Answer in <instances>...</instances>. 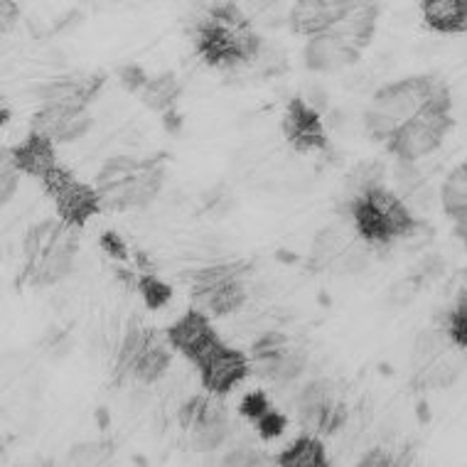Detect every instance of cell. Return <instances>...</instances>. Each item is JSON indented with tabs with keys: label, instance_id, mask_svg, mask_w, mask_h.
<instances>
[{
	"label": "cell",
	"instance_id": "5b68a950",
	"mask_svg": "<svg viewBox=\"0 0 467 467\" xmlns=\"http://www.w3.org/2000/svg\"><path fill=\"white\" fill-rule=\"evenodd\" d=\"M42 187L55 200L59 219L65 224L74 226V229H84L94 214L104 212L97 187L77 180L72 175V170L62 168V165L49 170L47 175L42 178Z\"/></svg>",
	"mask_w": 467,
	"mask_h": 467
},
{
	"label": "cell",
	"instance_id": "d4e9b609",
	"mask_svg": "<svg viewBox=\"0 0 467 467\" xmlns=\"http://www.w3.org/2000/svg\"><path fill=\"white\" fill-rule=\"evenodd\" d=\"M460 377V364L452 359H445V355L435 362L426 364L416 371V377L411 381V389L416 391H431V389H448L452 387Z\"/></svg>",
	"mask_w": 467,
	"mask_h": 467
},
{
	"label": "cell",
	"instance_id": "9c48e42d",
	"mask_svg": "<svg viewBox=\"0 0 467 467\" xmlns=\"http://www.w3.org/2000/svg\"><path fill=\"white\" fill-rule=\"evenodd\" d=\"M283 136L296 153H313V150H327L330 138L325 130L323 116L315 111L303 97L290 99L283 116Z\"/></svg>",
	"mask_w": 467,
	"mask_h": 467
},
{
	"label": "cell",
	"instance_id": "603a6c76",
	"mask_svg": "<svg viewBox=\"0 0 467 467\" xmlns=\"http://www.w3.org/2000/svg\"><path fill=\"white\" fill-rule=\"evenodd\" d=\"M150 337H153V330H140L138 325H130L123 337L119 359H116V384H123V379L133 377V369H136L138 359L143 355Z\"/></svg>",
	"mask_w": 467,
	"mask_h": 467
},
{
	"label": "cell",
	"instance_id": "60d3db41",
	"mask_svg": "<svg viewBox=\"0 0 467 467\" xmlns=\"http://www.w3.org/2000/svg\"><path fill=\"white\" fill-rule=\"evenodd\" d=\"M285 426H288V419H285L281 411H274V409L264 413V416L256 420V431L264 441H274V438L283 435Z\"/></svg>",
	"mask_w": 467,
	"mask_h": 467
},
{
	"label": "cell",
	"instance_id": "30bf717a",
	"mask_svg": "<svg viewBox=\"0 0 467 467\" xmlns=\"http://www.w3.org/2000/svg\"><path fill=\"white\" fill-rule=\"evenodd\" d=\"M355 8L352 0H300L290 10V30L310 40L335 30Z\"/></svg>",
	"mask_w": 467,
	"mask_h": 467
},
{
	"label": "cell",
	"instance_id": "f1b7e54d",
	"mask_svg": "<svg viewBox=\"0 0 467 467\" xmlns=\"http://www.w3.org/2000/svg\"><path fill=\"white\" fill-rule=\"evenodd\" d=\"M246 261H232V264H217V266L200 268L192 275H187V281L192 283V288H210L226 281H242L244 274H249Z\"/></svg>",
	"mask_w": 467,
	"mask_h": 467
},
{
	"label": "cell",
	"instance_id": "7dc6e473",
	"mask_svg": "<svg viewBox=\"0 0 467 467\" xmlns=\"http://www.w3.org/2000/svg\"><path fill=\"white\" fill-rule=\"evenodd\" d=\"M359 467H389L396 465V458L387 448H371V451L364 452V458L357 462Z\"/></svg>",
	"mask_w": 467,
	"mask_h": 467
},
{
	"label": "cell",
	"instance_id": "1f68e13d",
	"mask_svg": "<svg viewBox=\"0 0 467 467\" xmlns=\"http://www.w3.org/2000/svg\"><path fill=\"white\" fill-rule=\"evenodd\" d=\"M394 180H396V192L401 194L403 200H409L413 194L423 190L428 185L423 172L416 168V162H399L394 170Z\"/></svg>",
	"mask_w": 467,
	"mask_h": 467
},
{
	"label": "cell",
	"instance_id": "4fadbf2b",
	"mask_svg": "<svg viewBox=\"0 0 467 467\" xmlns=\"http://www.w3.org/2000/svg\"><path fill=\"white\" fill-rule=\"evenodd\" d=\"M10 162L16 165L23 175H30V178H45L49 170H55L59 162H57V143L52 138L42 136V133H35L30 130L25 140H20L17 145L8 148Z\"/></svg>",
	"mask_w": 467,
	"mask_h": 467
},
{
	"label": "cell",
	"instance_id": "5bb4252c",
	"mask_svg": "<svg viewBox=\"0 0 467 467\" xmlns=\"http://www.w3.org/2000/svg\"><path fill=\"white\" fill-rule=\"evenodd\" d=\"M423 23L428 30L441 35L467 33V0H423Z\"/></svg>",
	"mask_w": 467,
	"mask_h": 467
},
{
	"label": "cell",
	"instance_id": "ffe728a7",
	"mask_svg": "<svg viewBox=\"0 0 467 467\" xmlns=\"http://www.w3.org/2000/svg\"><path fill=\"white\" fill-rule=\"evenodd\" d=\"M275 465L281 467H327L330 460L325 455L323 443L315 435H300L296 443L285 448V451L274 460Z\"/></svg>",
	"mask_w": 467,
	"mask_h": 467
},
{
	"label": "cell",
	"instance_id": "d6a6232c",
	"mask_svg": "<svg viewBox=\"0 0 467 467\" xmlns=\"http://www.w3.org/2000/svg\"><path fill=\"white\" fill-rule=\"evenodd\" d=\"M254 65L258 67V72L264 74V77H281V74L288 72V55L278 45L264 42V47H261L258 57L254 59Z\"/></svg>",
	"mask_w": 467,
	"mask_h": 467
},
{
	"label": "cell",
	"instance_id": "d590c367",
	"mask_svg": "<svg viewBox=\"0 0 467 467\" xmlns=\"http://www.w3.org/2000/svg\"><path fill=\"white\" fill-rule=\"evenodd\" d=\"M332 401H337L335 399V384L330 379H315L300 391L298 406H327Z\"/></svg>",
	"mask_w": 467,
	"mask_h": 467
},
{
	"label": "cell",
	"instance_id": "9a60e30c",
	"mask_svg": "<svg viewBox=\"0 0 467 467\" xmlns=\"http://www.w3.org/2000/svg\"><path fill=\"white\" fill-rule=\"evenodd\" d=\"M192 298L200 303L207 313L224 317V315L236 313L246 303V288L242 281H226L210 288H192Z\"/></svg>",
	"mask_w": 467,
	"mask_h": 467
},
{
	"label": "cell",
	"instance_id": "277c9868",
	"mask_svg": "<svg viewBox=\"0 0 467 467\" xmlns=\"http://www.w3.org/2000/svg\"><path fill=\"white\" fill-rule=\"evenodd\" d=\"M192 42L202 62L217 69L251 65L264 47L261 35L251 27H229L217 23L210 10L192 20Z\"/></svg>",
	"mask_w": 467,
	"mask_h": 467
},
{
	"label": "cell",
	"instance_id": "484cf974",
	"mask_svg": "<svg viewBox=\"0 0 467 467\" xmlns=\"http://www.w3.org/2000/svg\"><path fill=\"white\" fill-rule=\"evenodd\" d=\"M452 339L451 335L445 332V327H431V330L419 332V337H416V345H413V359L420 367H426V364L435 362V359H441L443 355H448L452 349Z\"/></svg>",
	"mask_w": 467,
	"mask_h": 467
},
{
	"label": "cell",
	"instance_id": "ee69618b",
	"mask_svg": "<svg viewBox=\"0 0 467 467\" xmlns=\"http://www.w3.org/2000/svg\"><path fill=\"white\" fill-rule=\"evenodd\" d=\"M119 81L121 87L130 94H140L145 89V84L150 81V77L145 74V69L140 65H123L119 69Z\"/></svg>",
	"mask_w": 467,
	"mask_h": 467
},
{
	"label": "cell",
	"instance_id": "cb8c5ba5",
	"mask_svg": "<svg viewBox=\"0 0 467 467\" xmlns=\"http://www.w3.org/2000/svg\"><path fill=\"white\" fill-rule=\"evenodd\" d=\"M441 204L443 212L455 222L467 212V161L460 162L458 168L451 170L441 187Z\"/></svg>",
	"mask_w": 467,
	"mask_h": 467
},
{
	"label": "cell",
	"instance_id": "44dd1931",
	"mask_svg": "<svg viewBox=\"0 0 467 467\" xmlns=\"http://www.w3.org/2000/svg\"><path fill=\"white\" fill-rule=\"evenodd\" d=\"M168 345H165L153 330V337H150L148 347L143 349V355L138 359L136 369H133V377H136L138 381L153 384V381H158V379L170 369V364H172V352H170Z\"/></svg>",
	"mask_w": 467,
	"mask_h": 467
},
{
	"label": "cell",
	"instance_id": "8d00e7d4",
	"mask_svg": "<svg viewBox=\"0 0 467 467\" xmlns=\"http://www.w3.org/2000/svg\"><path fill=\"white\" fill-rule=\"evenodd\" d=\"M20 170L10 162L8 148H3V168H0V204H8L17 192V185H20Z\"/></svg>",
	"mask_w": 467,
	"mask_h": 467
},
{
	"label": "cell",
	"instance_id": "3957f363",
	"mask_svg": "<svg viewBox=\"0 0 467 467\" xmlns=\"http://www.w3.org/2000/svg\"><path fill=\"white\" fill-rule=\"evenodd\" d=\"M455 126L452 119V94L445 84L433 101L413 116L411 121L403 123L394 136L389 138L387 150L396 155L399 162H419L420 158L435 153L443 145L445 136Z\"/></svg>",
	"mask_w": 467,
	"mask_h": 467
},
{
	"label": "cell",
	"instance_id": "681fc988",
	"mask_svg": "<svg viewBox=\"0 0 467 467\" xmlns=\"http://www.w3.org/2000/svg\"><path fill=\"white\" fill-rule=\"evenodd\" d=\"M17 16H20V8H17L16 3H0V33L8 35L13 30V25L17 23Z\"/></svg>",
	"mask_w": 467,
	"mask_h": 467
},
{
	"label": "cell",
	"instance_id": "7bdbcfd3",
	"mask_svg": "<svg viewBox=\"0 0 467 467\" xmlns=\"http://www.w3.org/2000/svg\"><path fill=\"white\" fill-rule=\"evenodd\" d=\"M210 396H192L190 401L182 406L178 411V420H180V426L185 428V431H192L194 423L202 419V413H204V409L210 406Z\"/></svg>",
	"mask_w": 467,
	"mask_h": 467
},
{
	"label": "cell",
	"instance_id": "ba28073f",
	"mask_svg": "<svg viewBox=\"0 0 467 467\" xmlns=\"http://www.w3.org/2000/svg\"><path fill=\"white\" fill-rule=\"evenodd\" d=\"M77 251H79V229H74L65 222L55 224L45 249H42L40 261L30 275V283L45 288V285H57L65 281L67 275L72 274Z\"/></svg>",
	"mask_w": 467,
	"mask_h": 467
},
{
	"label": "cell",
	"instance_id": "83f0119b",
	"mask_svg": "<svg viewBox=\"0 0 467 467\" xmlns=\"http://www.w3.org/2000/svg\"><path fill=\"white\" fill-rule=\"evenodd\" d=\"M438 320L451 335L452 345L467 352V283L458 290V296L452 300V306L443 315H438Z\"/></svg>",
	"mask_w": 467,
	"mask_h": 467
},
{
	"label": "cell",
	"instance_id": "6da1fadb",
	"mask_svg": "<svg viewBox=\"0 0 467 467\" xmlns=\"http://www.w3.org/2000/svg\"><path fill=\"white\" fill-rule=\"evenodd\" d=\"M339 210L349 219L355 234L369 246H391L396 242H406L423 222L416 212L406 204L401 194L379 185L364 192L357 200L342 202Z\"/></svg>",
	"mask_w": 467,
	"mask_h": 467
},
{
	"label": "cell",
	"instance_id": "bcb514c9",
	"mask_svg": "<svg viewBox=\"0 0 467 467\" xmlns=\"http://www.w3.org/2000/svg\"><path fill=\"white\" fill-rule=\"evenodd\" d=\"M99 244H101V249H104L111 258H116V261H126V258H129V246H126V242L121 239V234L104 232L101 234V239H99Z\"/></svg>",
	"mask_w": 467,
	"mask_h": 467
},
{
	"label": "cell",
	"instance_id": "c3c4849f",
	"mask_svg": "<svg viewBox=\"0 0 467 467\" xmlns=\"http://www.w3.org/2000/svg\"><path fill=\"white\" fill-rule=\"evenodd\" d=\"M413 274H419L423 275V278H435V275H441L443 274V258L441 256H435V254H428L423 261H420L419 266H416V271Z\"/></svg>",
	"mask_w": 467,
	"mask_h": 467
},
{
	"label": "cell",
	"instance_id": "7a4b0ae2",
	"mask_svg": "<svg viewBox=\"0 0 467 467\" xmlns=\"http://www.w3.org/2000/svg\"><path fill=\"white\" fill-rule=\"evenodd\" d=\"M443 87L445 81L435 74H416L381 87L364 113V129L371 140L387 143L403 123L423 111Z\"/></svg>",
	"mask_w": 467,
	"mask_h": 467
},
{
	"label": "cell",
	"instance_id": "d6986e66",
	"mask_svg": "<svg viewBox=\"0 0 467 467\" xmlns=\"http://www.w3.org/2000/svg\"><path fill=\"white\" fill-rule=\"evenodd\" d=\"M345 249L347 246L342 244V234L335 226H325V229L315 234L313 246H310V256H307V268L313 274H323L335 261H339Z\"/></svg>",
	"mask_w": 467,
	"mask_h": 467
},
{
	"label": "cell",
	"instance_id": "8992f818",
	"mask_svg": "<svg viewBox=\"0 0 467 467\" xmlns=\"http://www.w3.org/2000/svg\"><path fill=\"white\" fill-rule=\"evenodd\" d=\"M165 155H155L140 172L130 175L119 185L99 190L101 197V210L104 212H129L148 207L150 202L161 194L165 182Z\"/></svg>",
	"mask_w": 467,
	"mask_h": 467
},
{
	"label": "cell",
	"instance_id": "2e32d148",
	"mask_svg": "<svg viewBox=\"0 0 467 467\" xmlns=\"http://www.w3.org/2000/svg\"><path fill=\"white\" fill-rule=\"evenodd\" d=\"M379 13H381L379 3H357V8L335 30L345 35L359 52H364L374 40V33H377Z\"/></svg>",
	"mask_w": 467,
	"mask_h": 467
},
{
	"label": "cell",
	"instance_id": "7402d4cb",
	"mask_svg": "<svg viewBox=\"0 0 467 467\" xmlns=\"http://www.w3.org/2000/svg\"><path fill=\"white\" fill-rule=\"evenodd\" d=\"M384 175H387V168L379 161H364L355 165L345 178V185H342V202L357 200L374 187L384 185Z\"/></svg>",
	"mask_w": 467,
	"mask_h": 467
},
{
	"label": "cell",
	"instance_id": "f907efd6",
	"mask_svg": "<svg viewBox=\"0 0 467 467\" xmlns=\"http://www.w3.org/2000/svg\"><path fill=\"white\" fill-rule=\"evenodd\" d=\"M162 121H165V129L170 130V133H180V126H182V116L180 113H175V109L168 113H162Z\"/></svg>",
	"mask_w": 467,
	"mask_h": 467
},
{
	"label": "cell",
	"instance_id": "ab89813d",
	"mask_svg": "<svg viewBox=\"0 0 467 467\" xmlns=\"http://www.w3.org/2000/svg\"><path fill=\"white\" fill-rule=\"evenodd\" d=\"M266 411H271V399H268L266 391H251V394L244 396L242 406H239V413L244 419L254 420V423Z\"/></svg>",
	"mask_w": 467,
	"mask_h": 467
},
{
	"label": "cell",
	"instance_id": "4dcf8cb0",
	"mask_svg": "<svg viewBox=\"0 0 467 467\" xmlns=\"http://www.w3.org/2000/svg\"><path fill=\"white\" fill-rule=\"evenodd\" d=\"M113 455V443L97 441V443H79L69 451L67 462L72 465H104L106 460Z\"/></svg>",
	"mask_w": 467,
	"mask_h": 467
},
{
	"label": "cell",
	"instance_id": "e575fe53",
	"mask_svg": "<svg viewBox=\"0 0 467 467\" xmlns=\"http://www.w3.org/2000/svg\"><path fill=\"white\" fill-rule=\"evenodd\" d=\"M423 283H426V278L419 274H409L406 278H401V281H396L391 288H389V303L391 306H409V303H413L416 300V296L420 293V288H423Z\"/></svg>",
	"mask_w": 467,
	"mask_h": 467
},
{
	"label": "cell",
	"instance_id": "8fae6325",
	"mask_svg": "<svg viewBox=\"0 0 467 467\" xmlns=\"http://www.w3.org/2000/svg\"><path fill=\"white\" fill-rule=\"evenodd\" d=\"M359 49L337 30L310 37L303 47V62L310 72L330 74L359 62Z\"/></svg>",
	"mask_w": 467,
	"mask_h": 467
},
{
	"label": "cell",
	"instance_id": "b9f144b4",
	"mask_svg": "<svg viewBox=\"0 0 467 467\" xmlns=\"http://www.w3.org/2000/svg\"><path fill=\"white\" fill-rule=\"evenodd\" d=\"M91 126H94V119H91L89 113H77L72 121L62 129V133L57 136V143H74V140H79V138L87 136L91 130Z\"/></svg>",
	"mask_w": 467,
	"mask_h": 467
},
{
	"label": "cell",
	"instance_id": "ac0fdd59",
	"mask_svg": "<svg viewBox=\"0 0 467 467\" xmlns=\"http://www.w3.org/2000/svg\"><path fill=\"white\" fill-rule=\"evenodd\" d=\"M180 94H182V87H180L178 77L172 72H162L145 84V89L140 91V101L150 111L168 113L175 109Z\"/></svg>",
	"mask_w": 467,
	"mask_h": 467
},
{
	"label": "cell",
	"instance_id": "e0dca14e",
	"mask_svg": "<svg viewBox=\"0 0 467 467\" xmlns=\"http://www.w3.org/2000/svg\"><path fill=\"white\" fill-rule=\"evenodd\" d=\"M226 438H229V416H226V409L222 403H214L210 399V406L204 409L202 419L192 428L194 448L202 452L217 451Z\"/></svg>",
	"mask_w": 467,
	"mask_h": 467
},
{
	"label": "cell",
	"instance_id": "f546056e",
	"mask_svg": "<svg viewBox=\"0 0 467 467\" xmlns=\"http://www.w3.org/2000/svg\"><path fill=\"white\" fill-rule=\"evenodd\" d=\"M136 288L150 310H162L172 300V288L165 281H161L155 274L138 275Z\"/></svg>",
	"mask_w": 467,
	"mask_h": 467
},
{
	"label": "cell",
	"instance_id": "4316f807",
	"mask_svg": "<svg viewBox=\"0 0 467 467\" xmlns=\"http://www.w3.org/2000/svg\"><path fill=\"white\" fill-rule=\"evenodd\" d=\"M150 162V158H130V155H113L101 165L97 175V182L94 187L97 190H104V187L119 185L123 180H129L130 175H136L140 170Z\"/></svg>",
	"mask_w": 467,
	"mask_h": 467
},
{
	"label": "cell",
	"instance_id": "52a82bcc",
	"mask_svg": "<svg viewBox=\"0 0 467 467\" xmlns=\"http://www.w3.org/2000/svg\"><path fill=\"white\" fill-rule=\"evenodd\" d=\"M165 339L172 349L182 352L194 367L204 364L217 349L224 347L217 330L212 327L207 313H202V310H190L180 317L178 323L170 325Z\"/></svg>",
	"mask_w": 467,
	"mask_h": 467
},
{
	"label": "cell",
	"instance_id": "816d5d0a",
	"mask_svg": "<svg viewBox=\"0 0 467 467\" xmlns=\"http://www.w3.org/2000/svg\"><path fill=\"white\" fill-rule=\"evenodd\" d=\"M452 232H455V236H458L460 242L467 246V212L462 214V217L452 222Z\"/></svg>",
	"mask_w": 467,
	"mask_h": 467
},
{
	"label": "cell",
	"instance_id": "836d02e7",
	"mask_svg": "<svg viewBox=\"0 0 467 467\" xmlns=\"http://www.w3.org/2000/svg\"><path fill=\"white\" fill-rule=\"evenodd\" d=\"M307 367V355L306 349H285V355L278 359V367H275V384H290L306 371Z\"/></svg>",
	"mask_w": 467,
	"mask_h": 467
},
{
	"label": "cell",
	"instance_id": "74e56055",
	"mask_svg": "<svg viewBox=\"0 0 467 467\" xmlns=\"http://www.w3.org/2000/svg\"><path fill=\"white\" fill-rule=\"evenodd\" d=\"M339 266L345 274H362L369 266V244H364L359 239V244H352L347 246L345 254L339 256Z\"/></svg>",
	"mask_w": 467,
	"mask_h": 467
},
{
	"label": "cell",
	"instance_id": "7c38bea8",
	"mask_svg": "<svg viewBox=\"0 0 467 467\" xmlns=\"http://www.w3.org/2000/svg\"><path fill=\"white\" fill-rule=\"evenodd\" d=\"M202 377V387L207 389L212 396L229 394L236 384H242L244 379L251 374V359L239 349L222 347L204 364L197 367Z\"/></svg>",
	"mask_w": 467,
	"mask_h": 467
},
{
	"label": "cell",
	"instance_id": "f35d334b",
	"mask_svg": "<svg viewBox=\"0 0 467 467\" xmlns=\"http://www.w3.org/2000/svg\"><path fill=\"white\" fill-rule=\"evenodd\" d=\"M288 349V339L281 332H266L251 345V359H261V357H278Z\"/></svg>",
	"mask_w": 467,
	"mask_h": 467
},
{
	"label": "cell",
	"instance_id": "f6af8a7d",
	"mask_svg": "<svg viewBox=\"0 0 467 467\" xmlns=\"http://www.w3.org/2000/svg\"><path fill=\"white\" fill-rule=\"evenodd\" d=\"M266 460L261 458V452L254 451V448H236L222 460V465L226 467H254V465H264Z\"/></svg>",
	"mask_w": 467,
	"mask_h": 467
}]
</instances>
